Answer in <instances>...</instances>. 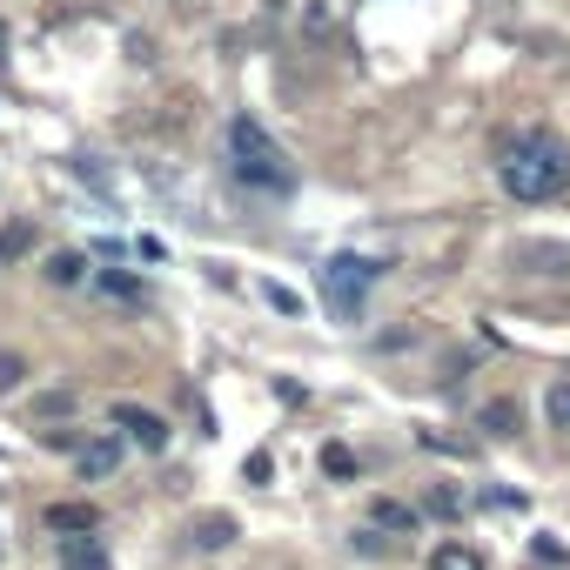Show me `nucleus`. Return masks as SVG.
<instances>
[{
    "label": "nucleus",
    "instance_id": "nucleus-1",
    "mask_svg": "<svg viewBox=\"0 0 570 570\" xmlns=\"http://www.w3.org/2000/svg\"><path fill=\"white\" fill-rule=\"evenodd\" d=\"M503 188L517 195V202H550V195H563V181H570V148L557 141V135H543V128H530V135H517L510 148H503Z\"/></svg>",
    "mask_w": 570,
    "mask_h": 570
},
{
    "label": "nucleus",
    "instance_id": "nucleus-2",
    "mask_svg": "<svg viewBox=\"0 0 570 570\" xmlns=\"http://www.w3.org/2000/svg\"><path fill=\"white\" fill-rule=\"evenodd\" d=\"M228 161H235V175H242L248 188H262V195H296V161L282 155V141H275L255 115H235V121H228Z\"/></svg>",
    "mask_w": 570,
    "mask_h": 570
},
{
    "label": "nucleus",
    "instance_id": "nucleus-3",
    "mask_svg": "<svg viewBox=\"0 0 570 570\" xmlns=\"http://www.w3.org/2000/svg\"><path fill=\"white\" fill-rule=\"evenodd\" d=\"M376 262L370 255H336L330 268H323V303H330V316H343V323H356L363 316V303H370V289H376Z\"/></svg>",
    "mask_w": 570,
    "mask_h": 570
},
{
    "label": "nucleus",
    "instance_id": "nucleus-4",
    "mask_svg": "<svg viewBox=\"0 0 570 570\" xmlns=\"http://www.w3.org/2000/svg\"><path fill=\"white\" fill-rule=\"evenodd\" d=\"M115 430H121L128 443H141V450H161V443H168V423H161L155 410H141V403H115Z\"/></svg>",
    "mask_w": 570,
    "mask_h": 570
},
{
    "label": "nucleus",
    "instance_id": "nucleus-5",
    "mask_svg": "<svg viewBox=\"0 0 570 570\" xmlns=\"http://www.w3.org/2000/svg\"><path fill=\"white\" fill-rule=\"evenodd\" d=\"M61 570H108V550L95 537H61Z\"/></svg>",
    "mask_w": 570,
    "mask_h": 570
},
{
    "label": "nucleus",
    "instance_id": "nucleus-6",
    "mask_svg": "<svg viewBox=\"0 0 570 570\" xmlns=\"http://www.w3.org/2000/svg\"><path fill=\"white\" fill-rule=\"evenodd\" d=\"M430 570H490V563H483V550H470V543H436V550H430Z\"/></svg>",
    "mask_w": 570,
    "mask_h": 570
},
{
    "label": "nucleus",
    "instance_id": "nucleus-7",
    "mask_svg": "<svg viewBox=\"0 0 570 570\" xmlns=\"http://www.w3.org/2000/svg\"><path fill=\"white\" fill-rule=\"evenodd\" d=\"M115 463H121V443L115 436H101V443L81 450V476H115Z\"/></svg>",
    "mask_w": 570,
    "mask_h": 570
},
{
    "label": "nucleus",
    "instance_id": "nucleus-8",
    "mask_svg": "<svg viewBox=\"0 0 570 570\" xmlns=\"http://www.w3.org/2000/svg\"><path fill=\"white\" fill-rule=\"evenodd\" d=\"M48 530H95V503H55Z\"/></svg>",
    "mask_w": 570,
    "mask_h": 570
},
{
    "label": "nucleus",
    "instance_id": "nucleus-9",
    "mask_svg": "<svg viewBox=\"0 0 570 570\" xmlns=\"http://www.w3.org/2000/svg\"><path fill=\"white\" fill-rule=\"evenodd\" d=\"M370 517H376L383 530H416V510H410V503H396V497H376V503H370Z\"/></svg>",
    "mask_w": 570,
    "mask_h": 570
},
{
    "label": "nucleus",
    "instance_id": "nucleus-10",
    "mask_svg": "<svg viewBox=\"0 0 570 570\" xmlns=\"http://www.w3.org/2000/svg\"><path fill=\"white\" fill-rule=\"evenodd\" d=\"M483 430H490V436H517V430H523V410H517V403H490V410H483Z\"/></svg>",
    "mask_w": 570,
    "mask_h": 570
},
{
    "label": "nucleus",
    "instance_id": "nucleus-11",
    "mask_svg": "<svg viewBox=\"0 0 570 570\" xmlns=\"http://www.w3.org/2000/svg\"><path fill=\"white\" fill-rule=\"evenodd\" d=\"M228 537H235V523H228V517H202V530H195V543H202V550H222Z\"/></svg>",
    "mask_w": 570,
    "mask_h": 570
},
{
    "label": "nucleus",
    "instance_id": "nucleus-12",
    "mask_svg": "<svg viewBox=\"0 0 570 570\" xmlns=\"http://www.w3.org/2000/svg\"><path fill=\"white\" fill-rule=\"evenodd\" d=\"M543 410H550V423L570 436V383H550V396H543Z\"/></svg>",
    "mask_w": 570,
    "mask_h": 570
},
{
    "label": "nucleus",
    "instance_id": "nucleus-13",
    "mask_svg": "<svg viewBox=\"0 0 570 570\" xmlns=\"http://www.w3.org/2000/svg\"><path fill=\"white\" fill-rule=\"evenodd\" d=\"M101 289L121 296V303H141V282H135V275H115V268H108V275H101Z\"/></svg>",
    "mask_w": 570,
    "mask_h": 570
},
{
    "label": "nucleus",
    "instance_id": "nucleus-14",
    "mask_svg": "<svg viewBox=\"0 0 570 570\" xmlns=\"http://www.w3.org/2000/svg\"><path fill=\"white\" fill-rule=\"evenodd\" d=\"M323 470H330V476H350V470H356V456H350L343 443H330V450H323Z\"/></svg>",
    "mask_w": 570,
    "mask_h": 570
},
{
    "label": "nucleus",
    "instance_id": "nucleus-15",
    "mask_svg": "<svg viewBox=\"0 0 570 570\" xmlns=\"http://www.w3.org/2000/svg\"><path fill=\"white\" fill-rule=\"evenodd\" d=\"M48 275H55V282H81V255H55Z\"/></svg>",
    "mask_w": 570,
    "mask_h": 570
},
{
    "label": "nucleus",
    "instance_id": "nucleus-16",
    "mask_svg": "<svg viewBox=\"0 0 570 570\" xmlns=\"http://www.w3.org/2000/svg\"><path fill=\"white\" fill-rule=\"evenodd\" d=\"M14 383H21V363H14V356H0V390H14Z\"/></svg>",
    "mask_w": 570,
    "mask_h": 570
},
{
    "label": "nucleus",
    "instance_id": "nucleus-17",
    "mask_svg": "<svg viewBox=\"0 0 570 570\" xmlns=\"http://www.w3.org/2000/svg\"><path fill=\"white\" fill-rule=\"evenodd\" d=\"M0 61H8V21H0Z\"/></svg>",
    "mask_w": 570,
    "mask_h": 570
}]
</instances>
